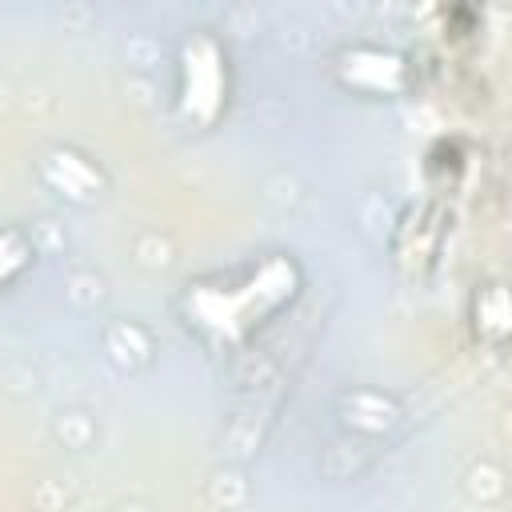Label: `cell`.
<instances>
[{
	"mask_svg": "<svg viewBox=\"0 0 512 512\" xmlns=\"http://www.w3.org/2000/svg\"><path fill=\"white\" fill-rule=\"evenodd\" d=\"M292 292H296L292 264L288 260H268V264H260L240 284H224V288L196 284L188 292V304H192L196 324H204L208 332H216V336H244L252 324H260V316L280 308Z\"/></svg>",
	"mask_w": 512,
	"mask_h": 512,
	"instance_id": "obj_1",
	"label": "cell"
},
{
	"mask_svg": "<svg viewBox=\"0 0 512 512\" xmlns=\"http://www.w3.org/2000/svg\"><path fill=\"white\" fill-rule=\"evenodd\" d=\"M224 100V52L212 36H196L184 44V104L192 116H216Z\"/></svg>",
	"mask_w": 512,
	"mask_h": 512,
	"instance_id": "obj_2",
	"label": "cell"
}]
</instances>
